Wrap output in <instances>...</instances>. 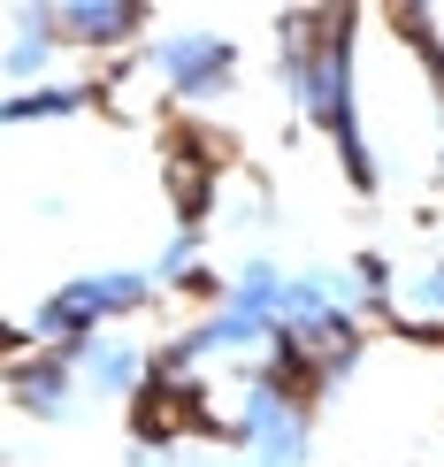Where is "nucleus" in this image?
<instances>
[{
    "mask_svg": "<svg viewBox=\"0 0 444 467\" xmlns=\"http://www.w3.org/2000/svg\"><path fill=\"white\" fill-rule=\"evenodd\" d=\"M429 184L444 192V123H437V146H429Z\"/></svg>",
    "mask_w": 444,
    "mask_h": 467,
    "instance_id": "f8f14e48",
    "label": "nucleus"
},
{
    "mask_svg": "<svg viewBox=\"0 0 444 467\" xmlns=\"http://www.w3.org/2000/svg\"><path fill=\"white\" fill-rule=\"evenodd\" d=\"M8 414L31 421V430H77L92 414L85 376L69 368L62 345H31V353H8Z\"/></svg>",
    "mask_w": 444,
    "mask_h": 467,
    "instance_id": "20e7f679",
    "label": "nucleus"
},
{
    "mask_svg": "<svg viewBox=\"0 0 444 467\" xmlns=\"http://www.w3.org/2000/svg\"><path fill=\"white\" fill-rule=\"evenodd\" d=\"M153 284H161V299H222V284H230V268L207 253V223H169L161 230V245H153Z\"/></svg>",
    "mask_w": 444,
    "mask_h": 467,
    "instance_id": "1a4fd4ad",
    "label": "nucleus"
},
{
    "mask_svg": "<svg viewBox=\"0 0 444 467\" xmlns=\"http://www.w3.org/2000/svg\"><path fill=\"white\" fill-rule=\"evenodd\" d=\"M391 329L421 345H444V245L398 261V299H391Z\"/></svg>",
    "mask_w": 444,
    "mask_h": 467,
    "instance_id": "9d476101",
    "label": "nucleus"
},
{
    "mask_svg": "<svg viewBox=\"0 0 444 467\" xmlns=\"http://www.w3.org/2000/svg\"><path fill=\"white\" fill-rule=\"evenodd\" d=\"M391 38L414 54V69H421V92H429V108H437V123H444V31H437L421 8H398V16H391Z\"/></svg>",
    "mask_w": 444,
    "mask_h": 467,
    "instance_id": "9b49d317",
    "label": "nucleus"
},
{
    "mask_svg": "<svg viewBox=\"0 0 444 467\" xmlns=\"http://www.w3.org/2000/svg\"><path fill=\"white\" fill-rule=\"evenodd\" d=\"M62 31H54V0H8L0 8V92H31L62 77Z\"/></svg>",
    "mask_w": 444,
    "mask_h": 467,
    "instance_id": "6e6552de",
    "label": "nucleus"
},
{
    "mask_svg": "<svg viewBox=\"0 0 444 467\" xmlns=\"http://www.w3.org/2000/svg\"><path fill=\"white\" fill-rule=\"evenodd\" d=\"M139 77L169 108H222L245 85V47L222 24H153L139 47Z\"/></svg>",
    "mask_w": 444,
    "mask_h": 467,
    "instance_id": "7ed1b4c3",
    "label": "nucleus"
},
{
    "mask_svg": "<svg viewBox=\"0 0 444 467\" xmlns=\"http://www.w3.org/2000/svg\"><path fill=\"white\" fill-rule=\"evenodd\" d=\"M54 31H62L69 54H92V62H123L153 38V8L146 0H54Z\"/></svg>",
    "mask_w": 444,
    "mask_h": 467,
    "instance_id": "0eeeda50",
    "label": "nucleus"
},
{
    "mask_svg": "<svg viewBox=\"0 0 444 467\" xmlns=\"http://www.w3.org/2000/svg\"><path fill=\"white\" fill-rule=\"evenodd\" d=\"M360 8H276L268 16V47H276V92L284 108L337 153L345 184L360 200H383V146L360 108Z\"/></svg>",
    "mask_w": 444,
    "mask_h": 467,
    "instance_id": "f257e3e1",
    "label": "nucleus"
},
{
    "mask_svg": "<svg viewBox=\"0 0 444 467\" xmlns=\"http://www.w3.org/2000/svg\"><path fill=\"white\" fill-rule=\"evenodd\" d=\"M161 284H153L146 261H92V268H69L54 276L24 315L8 322V353H31V345H85L100 329H130L139 315H153Z\"/></svg>",
    "mask_w": 444,
    "mask_h": 467,
    "instance_id": "f03ea898",
    "label": "nucleus"
},
{
    "mask_svg": "<svg viewBox=\"0 0 444 467\" xmlns=\"http://www.w3.org/2000/svg\"><path fill=\"white\" fill-rule=\"evenodd\" d=\"M62 353H69L77 376H85L92 406H139L153 391V376H161V345L139 337V329H100V337L62 345Z\"/></svg>",
    "mask_w": 444,
    "mask_h": 467,
    "instance_id": "39448f33",
    "label": "nucleus"
},
{
    "mask_svg": "<svg viewBox=\"0 0 444 467\" xmlns=\"http://www.w3.org/2000/svg\"><path fill=\"white\" fill-rule=\"evenodd\" d=\"M115 108V85L100 69H62L31 92H0V130L8 139H31V130H62V123H92V115Z\"/></svg>",
    "mask_w": 444,
    "mask_h": 467,
    "instance_id": "423d86ee",
    "label": "nucleus"
}]
</instances>
